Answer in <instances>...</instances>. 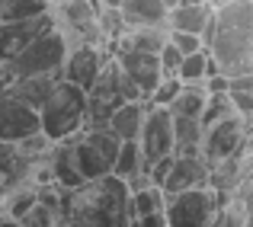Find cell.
<instances>
[{
    "label": "cell",
    "instance_id": "cell-1",
    "mask_svg": "<svg viewBox=\"0 0 253 227\" xmlns=\"http://www.w3.org/2000/svg\"><path fill=\"white\" fill-rule=\"evenodd\" d=\"M199 38L224 77L253 74V0H228L211 6Z\"/></svg>",
    "mask_w": 253,
    "mask_h": 227
},
{
    "label": "cell",
    "instance_id": "cell-2",
    "mask_svg": "<svg viewBox=\"0 0 253 227\" xmlns=\"http://www.w3.org/2000/svg\"><path fill=\"white\" fill-rule=\"evenodd\" d=\"M58 227H131L128 189L119 176L86 179L77 189H61Z\"/></svg>",
    "mask_w": 253,
    "mask_h": 227
},
{
    "label": "cell",
    "instance_id": "cell-3",
    "mask_svg": "<svg viewBox=\"0 0 253 227\" xmlns=\"http://www.w3.org/2000/svg\"><path fill=\"white\" fill-rule=\"evenodd\" d=\"M36 112H39V131L51 144L68 141L86 128V90L68 83V80H58Z\"/></svg>",
    "mask_w": 253,
    "mask_h": 227
},
{
    "label": "cell",
    "instance_id": "cell-4",
    "mask_svg": "<svg viewBox=\"0 0 253 227\" xmlns=\"http://www.w3.org/2000/svg\"><path fill=\"white\" fill-rule=\"evenodd\" d=\"M68 48L71 45H68V38H64V32L55 26V29L42 32L36 42H29L13 61L0 64V71H3V77L10 80V83L13 80H23V77H36V74H58Z\"/></svg>",
    "mask_w": 253,
    "mask_h": 227
},
{
    "label": "cell",
    "instance_id": "cell-5",
    "mask_svg": "<svg viewBox=\"0 0 253 227\" xmlns=\"http://www.w3.org/2000/svg\"><path fill=\"white\" fill-rule=\"evenodd\" d=\"M221 205L224 198L211 186H199V189L167 195L164 218H167V227H215L221 218Z\"/></svg>",
    "mask_w": 253,
    "mask_h": 227
},
{
    "label": "cell",
    "instance_id": "cell-6",
    "mask_svg": "<svg viewBox=\"0 0 253 227\" xmlns=\"http://www.w3.org/2000/svg\"><path fill=\"white\" fill-rule=\"evenodd\" d=\"M119 138L112 135L109 128H84L71 138V151H74V163L81 179H99V176H109L112 173V160H116L119 151Z\"/></svg>",
    "mask_w": 253,
    "mask_h": 227
},
{
    "label": "cell",
    "instance_id": "cell-7",
    "mask_svg": "<svg viewBox=\"0 0 253 227\" xmlns=\"http://www.w3.org/2000/svg\"><path fill=\"white\" fill-rule=\"evenodd\" d=\"M250 144V122H244L241 115H228L221 122L205 125L202 144H199V157L205 163H218V160L234 157L237 151H244Z\"/></svg>",
    "mask_w": 253,
    "mask_h": 227
},
{
    "label": "cell",
    "instance_id": "cell-8",
    "mask_svg": "<svg viewBox=\"0 0 253 227\" xmlns=\"http://www.w3.org/2000/svg\"><path fill=\"white\" fill-rule=\"evenodd\" d=\"M96 0H61L51 6L58 29L64 32L68 45H103L99 42V29H96Z\"/></svg>",
    "mask_w": 253,
    "mask_h": 227
},
{
    "label": "cell",
    "instance_id": "cell-9",
    "mask_svg": "<svg viewBox=\"0 0 253 227\" xmlns=\"http://www.w3.org/2000/svg\"><path fill=\"white\" fill-rule=\"evenodd\" d=\"M135 141H138V151H141V160H144L141 170H148L154 160L173 153V118L164 106H148L141 131H138Z\"/></svg>",
    "mask_w": 253,
    "mask_h": 227
},
{
    "label": "cell",
    "instance_id": "cell-10",
    "mask_svg": "<svg viewBox=\"0 0 253 227\" xmlns=\"http://www.w3.org/2000/svg\"><path fill=\"white\" fill-rule=\"evenodd\" d=\"M55 13H39V16L29 19H10V23H0V64L13 61L19 51L26 48L29 42H36L42 32L55 29Z\"/></svg>",
    "mask_w": 253,
    "mask_h": 227
},
{
    "label": "cell",
    "instance_id": "cell-11",
    "mask_svg": "<svg viewBox=\"0 0 253 227\" xmlns=\"http://www.w3.org/2000/svg\"><path fill=\"white\" fill-rule=\"evenodd\" d=\"M112 51L106 48V45H71L68 55H64L61 61V80H68V83L81 86V90H90L93 80H96L99 68L106 64V58H109Z\"/></svg>",
    "mask_w": 253,
    "mask_h": 227
},
{
    "label": "cell",
    "instance_id": "cell-12",
    "mask_svg": "<svg viewBox=\"0 0 253 227\" xmlns=\"http://www.w3.org/2000/svg\"><path fill=\"white\" fill-rule=\"evenodd\" d=\"M36 131H39V112L26 106L23 99H16L10 90L0 93V141L16 144Z\"/></svg>",
    "mask_w": 253,
    "mask_h": 227
},
{
    "label": "cell",
    "instance_id": "cell-13",
    "mask_svg": "<svg viewBox=\"0 0 253 227\" xmlns=\"http://www.w3.org/2000/svg\"><path fill=\"white\" fill-rule=\"evenodd\" d=\"M112 61H116L119 71L138 86L141 99H148L151 90H154V86L161 83V77H164L154 51H112Z\"/></svg>",
    "mask_w": 253,
    "mask_h": 227
},
{
    "label": "cell",
    "instance_id": "cell-14",
    "mask_svg": "<svg viewBox=\"0 0 253 227\" xmlns=\"http://www.w3.org/2000/svg\"><path fill=\"white\" fill-rule=\"evenodd\" d=\"M199 186H209V163L202 157H176L173 153L170 173L164 179L161 192L164 195H176L186 189H199Z\"/></svg>",
    "mask_w": 253,
    "mask_h": 227
},
{
    "label": "cell",
    "instance_id": "cell-15",
    "mask_svg": "<svg viewBox=\"0 0 253 227\" xmlns=\"http://www.w3.org/2000/svg\"><path fill=\"white\" fill-rule=\"evenodd\" d=\"M144 112H148V103L144 99H131V103H119L112 109L106 128L119 138V141H135L138 131H141V122H144Z\"/></svg>",
    "mask_w": 253,
    "mask_h": 227
},
{
    "label": "cell",
    "instance_id": "cell-16",
    "mask_svg": "<svg viewBox=\"0 0 253 227\" xmlns=\"http://www.w3.org/2000/svg\"><path fill=\"white\" fill-rule=\"evenodd\" d=\"M119 13L125 26H167V6L161 0H122Z\"/></svg>",
    "mask_w": 253,
    "mask_h": 227
},
{
    "label": "cell",
    "instance_id": "cell-17",
    "mask_svg": "<svg viewBox=\"0 0 253 227\" xmlns=\"http://www.w3.org/2000/svg\"><path fill=\"white\" fill-rule=\"evenodd\" d=\"M209 16H211V6H205V3H176L173 10H167V29L202 36Z\"/></svg>",
    "mask_w": 253,
    "mask_h": 227
},
{
    "label": "cell",
    "instance_id": "cell-18",
    "mask_svg": "<svg viewBox=\"0 0 253 227\" xmlns=\"http://www.w3.org/2000/svg\"><path fill=\"white\" fill-rule=\"evenodd\" d=\"M61 80V71L58 74H36V77H23V80H13L6 90L13 93L16 99H23L26 106H32V109H39V106L45 103V96H48V90Z\"/></svg>",
    "mask_w": 253,
    "mask_h": 227
},
{
    "label": "cell",
    "instance_id": "cell-19",
    "mask_svg": "<svg viewBox=\"0 0 253 227\" xmlns=\"http://www.w3.org/2000/svg\"><path fill=\"white\" fill-rule=\"evenodd\" d=\"M173 118V153L176 157H199V144H202V122L199 118H183V115H170Z\"/></svg>",
    "mask_w": 253,
    "mask_h": 227
},
{
    "label": "cell",
    "instance_id": "cell-20",
    "mask_svg": "<svg viewBox=\"0 0 253 227\" xmlns=\"http://www.w3.org/2000/svg\"><path fill=\"white\" fill-rule=\"evenodd\" d=\"M205 86L202 83H183L179 93L170 99L167 112L170 115H183V118H199L202 115V106H205Z\"/></svg>",
    "mask_w": 253,
    "mask_h": 227
},
{
    "label": "cell",
    "instance_id": "cell-21",
    "mask_svg": "<svg viewBox=\"0 0 253 227\" xmlns=\"http://www.w3.org/2000/svg\"><path fill=\"white\" fill-rule=\"evenodd\" d=\"M144 160H141V151H138V141H122L116 151V160H112V176L119 179H128L135 173H141Z\"/></svg>",
    "mask_w": 253,
    "mask_h": 227
},
{
    "label": "cell",
    "instance_id": "cell-22",
    "mask_svg": "<svg viewBox=\"0 0 253 227\" xmlns=\"http://www.w3.org/2000/svg\"><path fill=\"white\" fill-rule=\"evenodd\" d=\"M51 3L48 0H0V23H10V19H29L39 13H48Z\"/></svg>",
    "mask_w": 253,
    "mask_h": 227
},
{
    "label": "cell",
    "instance_id": "cell-23",
    "mask_svg": "<svg viewBox=\"0 0 253 227\" xmlns=\"http://www.w3.org/2000/svg\"><path fill=\"white\" fill-rule=\"evenodd\" d=\"M209 51L205 48H199V51H192V55H183V61H179V68H176V80L179 83H202L205 74H209Z\"/></svg>",
    "mask_w": 253,
    "mask_h": 227
},
{
    "label": "cell",
    "instance_id": "cell-24",
    "mask_svg": "<svg viewBox=\"0 0 253 227\" xmlns=\"http://www.w3.org/2000/svg\"><path fill=\"white\" fill-rule=\"evenodd\" d=\"M164 195L157 186H144L138 192H128V205H131V218H141V215H151V211H164Z\"/></svg>",
    "mask_w": 253,
    "mask_h": 227
},
{
    "label": "cell",
    "instance_id": "cell-25",
    "mask_svg": "<svg viewBox=\"0 0 253 227\" xmlns=\"http://www.w3.org/2000/svg\"><path fill=\"white\" fill-rule=\"evenodd\" d=\"M228 115H234V106H231L228 93H209V96H205V106H202L199 122H202V128H205V125L221 122V118H228Z\"/></svg>",
    "mask_w": 253,
    "mask_h": 227
},
{
    "label": "cell",
    "instance_id": "cell-26",
    "mask_svg": "<svg viewBox=\"0 0 253 227\" xmlns=\"http://www.w3.org/2000/svg\"><path fill=\"white\" fill-rule=\"evenodd\" d=\"M19 227H58V211H51L48 205H32L23 218H19Z\"/></svg>",
    "mask_w": 253,
    "mask_h": 227
},
{
    "label": "cell",
    "instance_id": "cell-27",
    "mask_svg": "<svg viewBox=\"0 0 253 227\" xmlns=\"http://www.w3.org/2000/svg\"><path fill=\"white\" fill-rule=\"evenodd\" d=\"M179 86H183V83H179L176 77H161V83H157L154 90H151V96L144 99V103H148V106H164V109H167L170 99L179 93Z\"/></svg>",
    "mask_w": 253,
    "mask_h": 227
},
{
    "label": "cell",
    "instance_id": "cell-28",
    "mask_svg": "<svg viewBox=\"0 0 253 227\" xmlns=\"http://www.w3.org/2000/svg\"><path fill=\"white\" fill-rule=\"evenodd\" d=\"M228 99H231V106H234V115H241L244 122H250V115H253V86H234V90H228Z\"/></svg>",
    "mask_w": 253,
    "mask_h": 227
},
{
    "label": "cell",
    "instance_id": "cell-29",
    "mask_svg": "<svg viewBox=\"0 0 253 227\" xmlns=\"http://www.w3.org/2000/svg\"><path fill=\"white\" fill-rule=\"evenodd\" d=\"M179 61H183V55L176 51V45H173V42H164L161 48H157V64H161L164 77H176Z\"/></svg>",
    "mask_w": 253,
    "mask_h": 227
},
{
    "label": "cell",
    "instance_id": "cell-30",
    "mask_svg": "<svg viewBox=\"0 0 253 227\" xmlns=\"http://www.w3.org/2000/svg\"><path fill=\"white\" fill-rule=\"evenodd\" d=\"M167 42L176 45V51H179V55H192V51L205 48V45H202V38H199V36H192V32H173V29H167Z\"/></svg>",
    "mask_w": 253,
    "mask_h": 227
},
{
    "label": "cell",
    "instance_id": "cell-31",
    "mask_svg": "<svg viewBox=\"0 0 253 227\" xmlns=\"http://www.w3.org/2000/svg\"><path fill=\"white\" fill-rule=\"evenodd\" d=\"M131 227H167V218H164V211H151V215L131 218Z\"/></svg>",
    "mask_w": 253,
    "mask_h": 227
},
{
    "label": "cell",
    "instance_id": "cell-32",
    "mask_svg": "<svg viewBox=\"0 0 253 227\" xmlns=\"http://www.w3.org/2000/svg\"><path fill=\"white\" fill-rule=\"evenodd\" d=\"M0 227H19V221H16V218H10V215H3V211H0Z\"/></svg>",
    "mask_w": 253,
    "mask_h": 227
},
{
    "label": "cell",
    "instance_id": "cell-33",
    "mask_svg": "<svg viewBox=\"0 0 253 227\" xmlns=\"http://www.w3.org/2000/svg\"><path fill=\"white\" fill-rule=\"evenodd\" d=\"M6 86H10V80H6L3 71H0V93H6Z\"/></svg>",
    "mask_w": 253,
    "mask_h": 227
},
{
    "label": "cell",
    "instance_id": "cell-34",
    "mask_svg": "<svg viewBox=\"0 0 253 227\" xmlns=\"http://www.w3.org/2000/svg\"><path fill=\"white\" fill-rule=\"evenodd\" d=\"M96 3H99V6H119L122 0H96Z\"/></svg>",
    "mask_w": 253,
    "mask_h": 227
},
{
    "label": "cell",
    "instance_id": "cell-35",
    "mask_svg": "<svg viewBox=\"0 0 253 227\" xmlns=\"http://www.w3.org/2000/svg\"><path fill=\"white\" fill-rule=\"evenodd\" d=\"M161 3H164V6H167V10H173V6H176V3H179V0H161Z\"/></svg>",
    "mask_w": 253,
    "mask_h": 227
},
{
    "label": "cell",
    "instance_id": "cell-36",
    "mask_svg": "<svg viewBox=\"0 0 253 227\" xmlns=\"http://www.w3.org/2000/svg\"><path fill=\"white\" fill-rule=\"evenodd\" d=\"M48 3H51V6H55V3H61V0H48Z\"/></svg>",
    "mask_w": 253,
    "mask_h": 227
},
{
    "label": "cell",
    "instance_id": "cell-37",
    "mask_svg": "<svg viewBox=\"0 0 253 227\" xmlns=\"http://www.w3.org/2000/svg\"><path fill=\"white\" fill-rule=\"evenodd\" d=\"M218 3H228V0H215V6H218Z\"/></svg>",
    "mask_w": 253,
    "mask_h": 227
}]
</instances>
